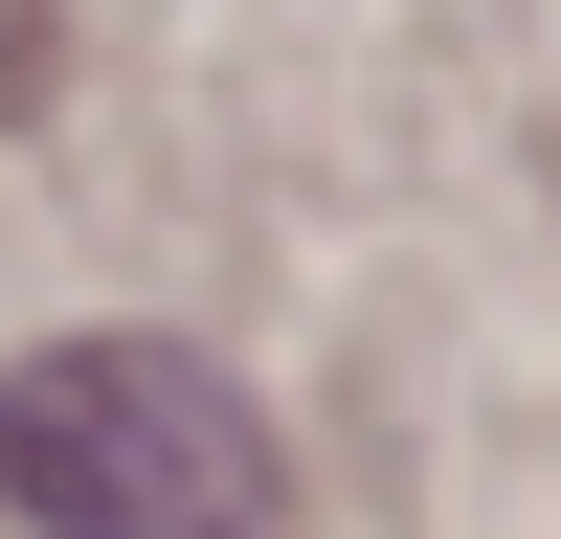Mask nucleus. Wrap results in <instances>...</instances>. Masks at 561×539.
Segmentation results:
<instances>
[{"mask_svg": "<svg viewBox=\"0 0 561 539\" xmlns=\"http://www.w3.org/2000/svg\"><path fill=\"white\" fill-rule=\"evenodd\" d=\"M0 494H23V539H270L293 449L180 337H45L0 382Z\"/></svg>", "mask_w": 561, "mask_h": 539, "instance_id": "1", "label": "nucleus"}]
</instances>
